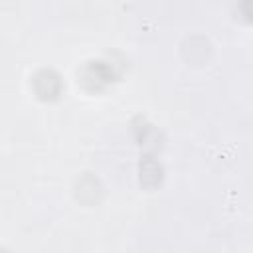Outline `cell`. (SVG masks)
Listing matches in <instances>:
<instances>
[{"mask_svg":"<svg viewBox=\"0 0 253 253\" xmlns=\"http://www.w3.org/2000/svg\"><path fill=\"white\" fill-rule=\"evenodd\" d=\"M241 12L247 20H253V0H241Z\"/></svg>","mask_w":253,"mask_h":253,"instance_id":"obj_2","label":"cell"},{"mask_svg":"<svg viewBox=\"0 0 253 253\" xmlns=\"http://www.w3.org/2000/svg\"><path fill=\"white\" fill-rule=\"evenodd\" d=\"M36 93L42 99H53L59 93V79L53 71H40L34 79Z\"/></svg>","mask_w":253,"mask_h":253,"instance_id":"obj_1","label":"cell"}]
</instances>
